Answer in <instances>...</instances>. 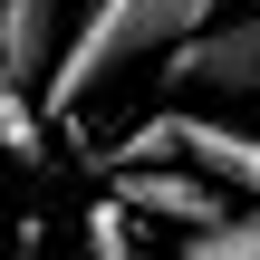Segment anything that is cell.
<instances>
[{
	"mask_svg": "<svg viewBox=\"0 0 260 260\" xmlns=\"http://www.w3.org/2000/svg\"><path fill=\"white\" fill-rule=\"evenodd\" d=\"M212 10H222V0H87L77 29H68V48H58V68L39 77V106H48V116H77L106 77H125L135 58H164V48L193 39Z\"/></svg>",
	"mask_w": 260,
	"mask_h": 260,
	"instance_id": "1",
	"label": "cell"
},
{
	"mask_svg": "<svg viewBox=\"0 0 260 260\" xmlns=\"http://www.w3.org/2000/svg\"><path fill=\"white\" fill-rule=\"evenodd\" d=\"M116 164H203L212 183H232L241 203H260V135L222 125V116H193V106H164L135 135H116Z\"/></svg>",
	"mask_w": 260,
	"mask_h": 260,
	"instance_id": "2",
	"label": "cell"
},
{
	"mask_svg": "<svg viewBox=\"0 0 260 260\" xmlns=\"http://www.w3.org/2000/svg\"><path fill=\"white\" fill-rule=\"evenodd\" d=\"M164 77L174 87H203V96H260V0L241 19H203L193 39H174L164 48Z\"/></svg>",
	"mask_w": 260,
	"mask_h": 260,
	"instance_id": "3",
	"label": "cell"
},
{
	"mask_svg": "<svg viewBox=\"0 0 260 260\" xmlns=\"http://www.w3.org/2000/svg\"><path fill=\"white\" fill-rule=\"evenodd\" d=\"M116 203L125 222H174V232H212L222 212H241V193L212 183L203 164H116Z\"/></svg>",
	"mask_w": 260,
	"mask_h": 260,
	"instance_id": "4",
	"label": "cell"
},
{
	"mask_svg": "<svg viewBox=\"0 0 260 260\" xmlns=\"http://www.w3.org/2000/svg\"><path fill=\"white\" fill-rule=\"evenodd\" d=\"M68 29H77V19H68V0H0V77L39 96V77L58 68Z\"/></svg>",
	"mask_w": 260,
	"mask_h": 260,
	"instance_id": "5",
	"label": "cell"
},
{
	"mask_svg": "<svg viewBox=\"0 0 260 260\" xmlns=\"http://www.w3.org/2000/svg\"><path fill=\"white\" fill-rule=\"evenodd\" d=\"M183 260H260V203H251V212H222L212 232H193Z\"/></svg>",
	"mask_w": 260,
	"mask_h": 260,
	"instance_id": "6",
	"label": "cell"
},
{
	"mask_svg": "<svg viewBox=\"0 0 260 260\" xmlns=\"http://www.w3.org/2000/svg\"><path fill=\"white\" fill-rule=\"evenodd\" d=\"M87 260H154L145 241H135V232H125V203H116V193L87 212Z\"/></svg>",
	"mask_w": 260,
	"mask_h": 260,
	"instance_id": "7",
	"label": "cell"
}]
</instances>
